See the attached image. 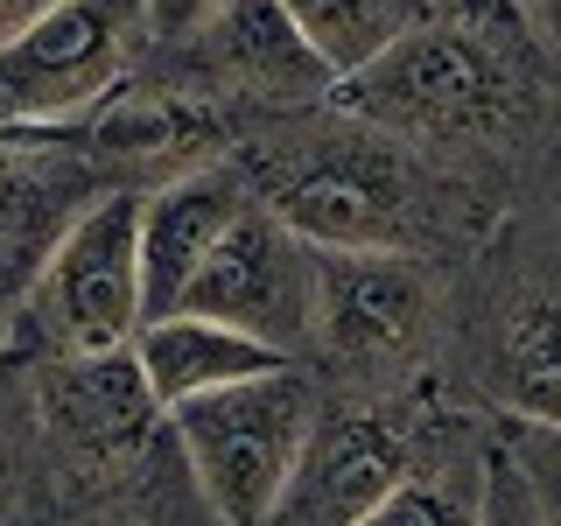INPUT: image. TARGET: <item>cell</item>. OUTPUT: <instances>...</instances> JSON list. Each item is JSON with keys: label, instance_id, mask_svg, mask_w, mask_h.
Masks as SVG:
<instances>
[{"label": "cell", "instance_id": "18", "mask_svg": "<svg viewBox=\"0 0 561 526\" xmlns=\"http://www.w3.org/2000/svg\"><path fill=\"white\" fill-rule=\"evenodd\" d=\"M358 526H470V484L449 470H414L379 513H365Z\"/></svg>", "mask_w": 561, "mask_h": 526}, {"label": "cell", "instance_id": "5", "mask_svg": "<svg viewBox=\"0 0 561 526\" xmlns=\"http://www.w3.org/2000/svg\"><path fill=\"white\" fill-rule=\"evenodd\" d=\"M330 373L393 386L435 344V274L414 253H316L309 245V330Z\"/></svg>", "mask_w": 561, "mask_h": 526}, {"label": "cell", "instance_id": "20", "mask_svg": "<svg viewBox=\"0 0 561 526\" xmlns=\"http://www.w3.org/2000/svg\"><path fill=\"white\" fill-rule=\"evenodd\" d=\"M57 8V0H0V43H14V35H22L35 14H49Z\"/></svg>", "mask_w": 561, "mask_h": 526}, {"label": "cell", "instance_id": "21", "mask_svg": "<svg viewBox=\"0 0 561 526\" xmlns=\"http://www.w3.org/2000/svg\"><path fill=\"white\" fill-rule=\"evenodd\" d=\"M513 14H519L526 28H534V43H540V49L554 43V0H513Z\"/></svg>", "mask_w": 561, "mask_h": 526}, {"label": "cell", "instance_id": "10", "mask_svg": "<svg viewBox=\"0 0 561 526\" xmlns=\"http://www.w3.org/2000/svg\"><path fill=\"white\" fill-rule=\"evenodd\" d=\"M253 197L245 169L232 162H204V169H175L169 183H154L140 197L134 218V253H140V316H169L183 302L190 274L204 267V253L218 245V232L239 218V204Z\"/></svg>", "mask_w": 561, "mask_h": 526}, {"label": "cell", "instance_id": "7", "mask_svg": "<svg viewBox=\"0 0 561 526\" xmlns=\"http://www.w3.org/2000/svg\"><path fill=\"white\" fill-rule=\"evenodd\" d=\"M183 316H210V323L239 330V338L280 351L295 365L309 330V245L288 232L260 197L239 204V218L218 232V245L204 253V267L190 274ZM169 309V316H175Z\"/></svg>", "mask_w": 561, "mask_h": 526}, {"label": "cell", "instance_id": "15", "mask_svg": "<svg viewBox=\"0 0 561 526\" xmlns=\"http://www.w3.org/2000/svg\"><path fill=\"white\" fill-rule=\"evenodd\" d=\"M274 8L309 43V57L330 70V84L358 78L379 49H393L414 28L408 0H274Z\"/></svg>", "mask_w": 561, "mask_h": 526}, {"label": "cell", "instance_id": "8", "mask_svg": "<svg viewBox=\"0 0 561 526\" xmlns=\"http://www.w3.org/2000/svg\"><path fill=\"white\" fill-rule=\"evenodd\" d=\"M414 478V443L379 408H323L316 400L295 470L267 526H358Z\"/></svg>", "mask_w": 561, "mask_h": 526}, {"label": "cell", "instance_id": "4", "mask_svg": "<svg viewBox=\"0 0 561 526\" xmlns=\"http://www.w3.org/2000/svg\"><path fill=\"white\" fill-rule=\"evenodd\" d=\"M309 414H316V386L295 365H280V373L183 400L162 421L204 513L218 526H267L280 484L295 470V449L309 435Z\"/></svg>", "mask_w": 561, "mask_h": 526}, {"label": "cell", "instance_id": "13", "mask_svg": "<svg viewBox=\"0 0 561 526\" xmlns=\"http://www.w3.org/2000/svg\"><path fill=\"white\" fill-rule=\"evenodd\" d=\"M49 134H0V316L22 302L43 253L78 210V169L43 148Z\"/></svg>", "mask_w": 561, "mask_h": 526}, {"label": "cell", "instance_id": "14", "mask_svg": "<svg viewBox=\"0 0 561 526\" xmlns=\"http://www.w3.org/2000/svg\"><path fill=\"white\" fill-rule=\"evenodd\" d=\"M204 57L218 78H232L239 92L267 99V105H309L330 99V70L309 57V43L288 28V14L274 0H225L218 22L204 35Z\"/></svg>", "mask_w": 561, "mask_h": 526}, {"label": "cell", "instance_id": "9", "mask_svg": "<svg viewBox=\"0 0 561 526\" xmlns=\"http://www.w3.org/2000/svg\"><path fill=\"white\" fill-rule=\"evenodd\" d=\"M35 414H43L49 443L78 470L99 478H127L148 464L154 421L162 408L134 373V351H99V358H49L35 373Z\"/></svg>", "mask_w": 561, "mask_h": 526}, {"label": "cell", "instance_id": "2", "mask_svg": "<svg viewBox=\"0 0 561 526\" xmlns=\"http://www.w3.org/2000/svg\"><path fill=\"white\" fill-rule=\"evenodd\" d=\"M330 105L400 148H499L534 119L519 64L478 22H414L358 78L330 84Z\"/></svg>", "mask_w": 561, "mask_h": 526}, {"label": "cell", "instance_id": "17", "mask_svg": "<svg viewBox=\"0 0 561 526\" xmlns=\"http://www.w3.org/2000/svg\"><path fill=\"white\" fill-rule=\"evenodd\" d=\"M470 526H548V491L540 470L513 449H491L478 484H470Z\"/></svg>", "mask_w": 561, "mask_h": 526}, {"label": "cell", "instance_id": "1", "mask_svg": "<svg viewBox=\"0 0 561 526\" xmlns=\"http://www.w3.org/2000/svg\"><path fill=\"white\" fill-rule=\"evenodd\" d=\"M443 190L449 183L414 148L337 113V127L280 140L267 162V183L253 197L316 253H414L421 260L428 239L449 225Z\"/></svg>", "mask_w": 561, "mask_h": 526}, {"label": "cell", "instance_id": "12", "mask_svg": "<svg viewBox=\"0 0 561 526\" xmlns=\"http://www.w3.org/2000/svg\"><path fill=\"white\" fill-rule=\"evenodd\" d=\"M134 373L148 386L154 408H183V400H204L218 393V386H239V379H260V373H280V351L239 338V330L210 323V316H154V323L134 330Z\"/></svg>", "mask_w": 561, "mask_h": 526}, {"label": "cell", "instance_id": "6", "mask_svg": "<svg viewBox=\"0 0 561 526\" xmlns=\"http://www.w3.org/2000/svg\"><path fill=\"white\" fill-rule=\"evenodd\" d=\"M140 0H57L0 43V134H49L127 78Z\"/></svg>", "mask_w": 561, "mask_h": 526}, {"label": "cell", "instance_id": "3", "mask_svg": "<svg viewBox=\"0 0 561 526\" xmlns=\"http://www.w3.org/2000/svg\"><path fill=\"white\" fill-rule=\"evenodd\" d=\"M134 190H99L70 210L57 245L43 253L35 281L14 302L8 351L14 358H99V351H127L140 316V253H134Z\"/></svg>", "mask_w": 561, "mask_h": 526}, {"label": "cell", "instance_id": "19", "mask_svg": "<svg viewBox=\"0 0 561 526\" xmlns=\"http://www.w3.org/2000/svg\"><path fill=\"white\" fill-rule=\"evenodd\" d=\"M225 0H140V35L154 43H197V35L218 22Z\"/></svg>", "mask_w": 561, "mask_h": 526}, {"label": "cell", "instance_id": "23", "mask_svg": "<svg viewBox=\"0 0 561 526\" xmlns=\"http://www.w3.org/2000/svg\"><path fill=\"white\" fill-rule=\"evenodd\" d=\"M8 464H14V435L0 428V484H8Z\"/></svg>", "mask_w": 561, "mask_h": 526}, {"label": "cell", "instance_id": "22", "mask_svg": "<svg viewBox=\"0 0 561 526\" xmlns=\"http://www.w3.org/2000/svg\"><path fill=\"white\" fill-rule=\"evenodd\" d=\"M92 526H169V513H162V499H140L127 513H99Z\"/></svg>", "mask_w": 561, "mask_h": 526}, {"label": "cell", "instance_id": "16", "mask_svg": "<svg viewBox=\"0 0 561 526\" xmlns=\"http://www.w3.org/2000/svg\"><path fill=\"white\" fill-rule=\"evenodd\" d=\"M197 134V113L183 99H162V92H105L99 119H92V140L105 155H175L183 140Z\"/></svg>", "mask_w": 561, "mask_h": 526}, {"label": "cell", "instance_id": "11", "mask_svg": "<svg viewBox=\"0 0 561 526\" xmlns=\"http://www.w3.org/2000/svg\"><path fill=\"white\" fill-rule=\"evenodd\" d=\"M478 379L526 428H554V288L540 267L505 274L478 323Z\"/></svg>", "mask_w": 561, "mask_h": 526}]
</instances>
